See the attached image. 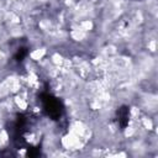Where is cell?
Here are the masks:
<instances>
[{
  "instance_id": "obj_1",
  "label": "cell",
  "mask_w": 158,
  "mask_h": 158,
  "mask_svg": "<svg viewBox=\"0 0 158 158\" xmlns=\"http://www.w3.org/2000/svg\"><path fill=\"white\" fill-rule=\"evenodd\" d=\"M77 26H78L79 30H81V31H84V32L88 33L89 31H91V30L94 28V22H93V20H90V19H85V20L79 21Z\"/></svg>"
},
{
  "instance_id": "obj_2",
  "label": "cell",
  "mask_w": 158,
  "mask_h": 158,
  "mask_svg": "<svg viewBox=\"0 0 158 158\" xmlns=\"http://www.w3.org/2000/svg\"><path fill=\"white\" fill-rule=\"evenodd\" d=\"M44 56H46V48H43V47H38L30 53V58L32 60H41V59H43Z\"/></svg>"
},
{
  "instance_id": "obj_3",
  "label": "cell",
  "mask_w": 158,
  "mask_h": 158,
  "mask_svg": "<svg viewBox=\"0 0 158 158\" xmlns=\"http://www.w3.org/2000/svg\"><path fill=\"white\" fill-rule=\"evenodd\" d=\"M14 102H15V105H16L20 110H22V111L27 110V107H28V101H27V99H25V98H22V96H20V95H16V96H15Z\"/></svg>"
},
{
  "instance_id": "obj_4",
  "label": "cell",
  "mask_w": 158,
  "mask_h": 158,
  "mask_svg": "<svg viewBox=\"0 0 158 158\" xmlns=\"http://www.w3.org/2000/svg\"><path fill=\"white\" fill-rule=\"evenodd\" d=\"M49 60H51V63H52L53 65H56V67H62V65H63V62H64V58H63V56L59 54V53H53V54L51 56Z\"/></svg>"
},
{
  "instance_id": "obj_5",
  "label": "cell",
  "mask_w": 158,
  "mask_h": 158,
  "mask_svg": "<svg viewBox=\"0 0 158 158\" xmlns=\"http://www.w3.org/2000/svg\"><path fill=\"white\" fill-rule=\"evenodd\" d=\"M141 126H142V128H146V130L151 131L153 128V121L149 117H142L141 118Z\"/></svg>"
},
{
  "instance_id": "obj_6",
  "label": "cell",
  "mask_w": 158,
  "mask_h": 158,
  "mask_svg": "<svg viewBox=\"0 0 158 158\" xmlns=\"http://www.w3.org/2000/svg\"><path fill=\"white\" fill-rule=\"evenodd\" d=\"M156 43H157V41L153 38V40H149L148 41V43H147V48L151 51V52H154L156 51Z\"/></svg>"
},
{
  "instance_id": "obj_7",
  "label": "cell",
  "mask_w": 158,
  "mask_h": 158,
  "mask_svg": "<svg viewBox=\"0 0 158 158\" xmlns=\"http://www.w3.org/2000/svg\"><path fill=\"white\" fill-rule=\"evenodd\" d=\"M1 56H2V51L0 49V57H1Z\"/></svg>"
}]
</instances>
